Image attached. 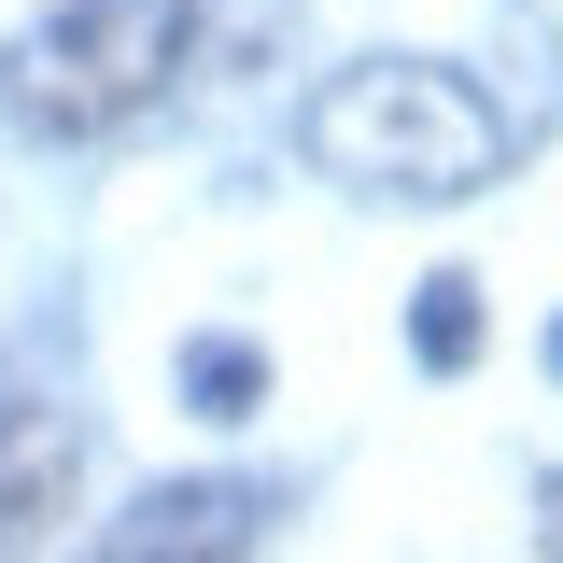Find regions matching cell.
Listing matches in <instances>:
<instances>
[{"label": "cell", "instance_id": "obj_1", "mask_svg": "<svg viewBox=\"0 0 563 563\" xmlns=\"http://www.w3.org/2000/svg\"><path fill=\"white\" fill-rule=\"evenodd\" d=\"M296 155H310L324 184H352V198L451 211V198H479V184H507V113H493L451 57H352V70L310 85Z\"/></svg>", "mask_w": 563, "mask_h": 563}, {"label": "cell", "instance_id": "obj_2", "mask_svg": "<svg viewBox=\"0 0 563 563\" xmlns=\"http://www.w3.org/2000/svg\"><path fill=\"white\" fill-rule=\"evenodd\" d=\"M198 57V0H57L0 43V113L29 141H113L141 128Z\"/></svg>", "mask_w": 563, "mask_h": 563}, {"label": "cell", "instance_id": "obj_3", "mask_svg": "<svg viewBox=\"0 0 563 563\" xmlns=\"http://www.w3.org/2000/svg\"><path fill=\"white\" fill-rule=\"evenodd\" d=\"M70 493H85V422L43 395H0V563L43 550L70 521Z\"/></svg>", "mask_w": 563, "mask_h": 563}, {"label": "cell", "instance_id": "obj_4", "mask_svg": "<svg viewBox=\"0 0 563 563\" xmlns=\"http://www.w3.org/2000/svg\"><path fill=\"white\" fill-rule=\"evenodd\" d=\"M254 521H268V493H254V479H155V493L128 507L113 563H254Z\"/></svg>", "mask_w": 563, "mask_h": 563}, {"label": "cell", "instance_id": "obj_5", "mask_svg": "<svg viewBox=\"0 0 563 563\" xmlns=\"http://www.w3.org/2000/svg\"><path fill=\"white\" fill-rule=\"evenodd\" d=\"M409 352L437 366V380H451V366H479V282H465V268H437V282H422V310H409Z\"/></svg>", "mask_w": 563, "mask_h": 563}, {"label": "cell", "instance_id": "obj_6", "mask_svg": "<svg viewBox=\"0 0 563 563\" xmlns=\"http://www.w3.org/2000/svg\"><path fill=\"white\" fill-rule=\"evenodd\" d=\"M184 395H198L211 422H254V395H268V366H254V339H198V352H184Z\"/></svg>", "mask_w": 563, "mask_h": 563}, {"label": "cell", "instance_id": "obj_7", "mask_svg": "<svg viewBox=\"0 0 563 563\" xmlns=\"http://www.w3.org/2000/svg\"><path fill=\"white\" fill-rule=\"evenodd\" d=\"M550 563H563V479H550Z\"/></svg>", "mask_w": 563, "mask_h": 563}, {"label": "cell", "instance_id": "obj_8", "mask_svg": "<svg viewBox=\"0 0 563 563\" xmlns=\"http://www.w3.org/2000/svg\"><path fill=\"white\" fill-rule=\"evenodd\" d=\"M550 366H563V324H550Z\"/></svg>", "mask_w": 563, "mask_h": 563}]
</instances>
